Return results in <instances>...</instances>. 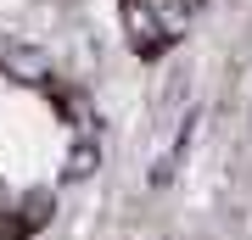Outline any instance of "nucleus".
I'll return each mask as SVG.
<instances>
[{
  "instance_id": "nucleus-2",
  "label": "nucleus",
  "mask_w": 252,
  "mask_h": 240,
  "mask_svg": "<svg viewBox=\"0 0 252 240\" xmlns=\"http://www.w3.org/2000/svg\"><path fill=\"white\" fill-rule=\"evenodd\" d=\"M190 11H196L190 0H152V17H157V28H162V39L180 34V28L190 23Z\"/></svg>"
},
{
  "instance_id": "nucleus-3",
  "label": "nucleus",
  "mask_w": 252,
  "mask_h": 240,
  "mask_svg": "<svg viewBox=\"0 0 252 240\" xmlns=\"http://www.w3.org/2000/svg\"><path fill=\"white\" fill-rule=\"evenodd\" d=\"M101 168V145H95V134H79V145H73V157H67V179H90Z\"/></svg>"
},
{
  "instance_id": "nucleus-1",
  "label": "nucleus",
  "mask_w": 252,
  "mask_h": 240,
  "mask_svg": "<svg viewBox=\"0 0 252 240\" xmlns=\"http://www.w3.org/2000/svg\"><path fill=\"white\" fill-rule=\"evenodd\" d=\"M124 28H129V39H135L140 51H157V45H162V28L152 17V0H129V6H124Z\"/></svg>"
},
{
  "instance_id": "nucleus-4",
  "label": "nucleus",
  "mask_w": 252,
  "mask_h": 240,
  "mask_svg": "<svg viewBox=\"0 0 252 240\" xmlns=\"http://www.w3.org/2000/svg\"><path fill=\"white\" fill-rule=\"evenodd\" d=\"M190 6H196V0H190Z\"/></svg>"
}]
</instances>
